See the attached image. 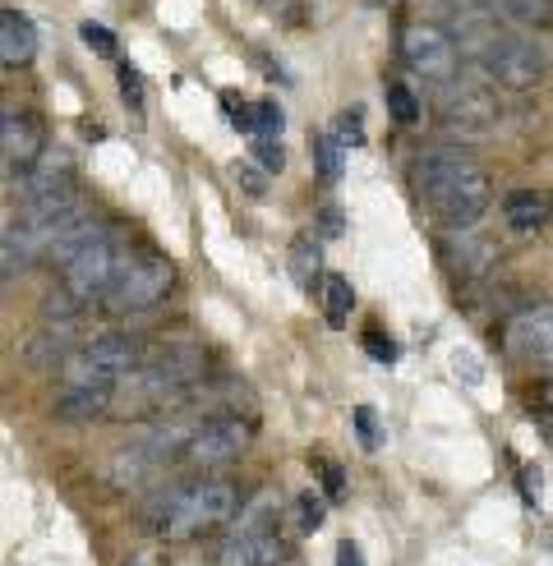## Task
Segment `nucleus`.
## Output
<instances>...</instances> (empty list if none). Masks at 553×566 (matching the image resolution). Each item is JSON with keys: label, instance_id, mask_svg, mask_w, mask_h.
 <instances>
[{"label": "nucleus", "instance_id": "obj_24", "mask_svg": "<svg viewBox=\"0 0 553 566\" xmlns=\"http://www.w3.org/2000/svg\"><path fill=\"white\" fill-rule=\"evenodd\" d=\"M387 111H393V120L406 125V129L420 120V102H415V93L406 88V83H387Z\"/></svg>", "mask_w": 553, "mask_h": 566}, {"label": "nucleus", "instance_id": "obj_12", "mask_svg": "<svg viewBox=\"0 0 553 566\" xmlns=\"http://www.w3.org/2000/svg\"><path fill=\"white\" fill-rule=\"evenodd\" d=\"M503 346L517 359H553V304H531L508 318Z\"/></svg>", "mask_w": 553, "mask_h": 566}, {"label": "nucleus", "instance_id": "obj_6", "mask_svg": "<svg viewBox=\"0 0 553 566\" xmlns=\"http://www.w3.org/2000/svg\"><path fill=\"white\" fill-rule=\"evenodd\" d=\"M125 259H129V253L121 249V240L102 231L88 249H79L74 259L65 263V281H61V286H65L83 308H88V304H102V300L111 295V286H116V276H121Z\"/></svg>", "mask_w": 553, "mask_h": 566}, {"label": "nucleus", "instance_id": "obj_23", "mask_svg": "<svg viewBox=\"0 0 553 566\" xmlns=\"http://www.w3.org/2000/svg\"><path fill=\"white\" fill-rule=\"evenodd\" d=\"M314 166H319L323 185H337L342 180V144L332 134H319L314 138Z\"/></svg>", "mask_w": 553, "mask_h": 566}, {"label": "nucleus", "instance_id": "obj_15", "mask_svg": "<svg viewBox=\"0 0 553 566\" xmlns=\"http://www.w3.org/2000/svg\"><path fill=\"white\" fill-rule=\"evenodd\" d=\"M503 217H508L512 231H521V235L544 231V226L553 221V193H544V189H512L503 198Z\"/></svg>", "mask_w": 553, "mask_h": 566}, {"label": "nucleus", "instance_id": "obj_8", "mask_svg": "<svg viewBox=\"0 0 553 566\" xmlns=\"http://www.w3.org/2000/svg\"><path fill=\"white\" fill-rule=\"evenodd\" d=\"M254 442V423L244 415H217V419H204L199 433H194L180 451V461L194 465V470H221L244 457V447Z\"/></svg>", "mask_w": 553, "mask_h": 566}, {"label": "nucleus", "instance_id": "obj_4", "mask_svg": "<svg viewBox=\"0 0 553 566\" xmlns=\"http://www.w3.org/2000/svg\"><path fill=\"white\" fill-rule=\"evenodd\" d=\"M176 286V268L161 259V253L144 249V253H129L116 286H111V295L102 300L111 314H144V308H157L166 295H171Z\"/></svg>", "mask_w": 553, "mask_h": 566}, {"label": "nucleus", "instance_id": "obj_28", "mask_svg": "<svg viewBox=\"0 0 553 566\" xmlns=\"http://www.w3.org/2000/svg\"><path fill=\"white\" fill-rule=\"evenodd\" d=\"M79 38L88 42V46H97L102 55H116V38H111L106 28H97V23H83V28H79Z\"/></svg>", "mask_w": 553, "mask_h": 566}, {"label": "nucleus", "instance_id": "obj_20", "mask_svg": "<svg viewBox=\"0 0 553 566\" xmlns=\"http://www.w3.org/2000/svg\"><path fill=\"white\" fill-rule=\"evenodd\" d=\"M319 272H323V244H319V235H295L291 240V276L300 281L304 291L319 281Z\"/></svg>", "mask_w": 553, "mask_h": 566}, {"label": "nucleus", "instance_id": "obj_10", "mask_svg": "<svg viewBox=\"0 0 553 566\" xmlns=\"http://www.w3.org/2000/svg\"><path fill=\"white\" fill-rule=\"evenodd\" d=\"M438 116L452 138H470V144H476V138H489L498 129V102L480 83H452V88L438 97Z\"/></svg>", "mask_w": 553, "mask_h": 566}, {"label": "nucleus", "instance_id": "obj_3", "mask_svg": "<svg viewBox=\"0 0 553 566\" xmlns=\"http://www.w3.org/2000/svg\"><path fill=\"white\" fill-rule=\"evenodd\" d=\"M208 369V355L199 346H166L157 355H148L138 369L121 382L129 391L134 406H166L176 401V396H185L194 382L204 378Z\"/></svg>", "mask_w": 553, "mask_h": 566}, {"label": "nucleus", "instance_id": "obj_2", "mask_svg": "<svg viewBox=\"0 0 553 566\" xmlns=\"http://www.w3.org/2000/svg\"><path fill=\"white\" fill-rule=\"evenodd\" d=\"M236 512H240V484L217 474H199V479H185V484L161 489L148 502L144 521L161 539H194V534L221 530Z\"/></svg>", "mask_w": 553, "mask_h": 566}, {"label": "nucleus", "instance_id": "obj_30", "mask_svg": "<svg viewBox=\"0 0 553 566\" xmlns=\"http://www.w3.org/2000/svg\"><path fill=\"white\" fill-rule=\"evenodd\" d=\"M121 88H125V102H134V106L144 102V78H138L129 65H121Z\"/></svg>", "mask_w": 553, "mask_h": 566}, {"label": "nucleus", "instance_id": "obj_19", "mask_svg": "<svg viewBox=\"0 0 553 566\" xmlns=\"http://www.w3.org/2000/svg\"><path fill=\"white\" fill-rule=\"evenodd\" d=\"M42 253H38V244L28 240V231L14 221V226H6V244H0V272H6V281H14L28 263H38Z\"/></svg>", "mask_w": 553, "mask_h": 566}, {"label": "nucleus", "instance_id": "obj_11", "mask_svg": "<svg viewBox=\"0 0 553 566\" xmlns=\"http://www.w3.org/2000/svg\"><path fill=\"white\" fill-rule=\"evenodd\" d=\"M0 153H6L10 176H28L46 153V129L33 111H6L0 120Z\"/></svg>", "mask_w": 553, "mask_h": 566}, {"label": "nucleus", "instance_id": "obj_26", "mask_svg": "<svg viewBox=\"0 0 553 566\" xmlns=\"http://www.w3.org/2000/svg\"><path fill=\"white\" fill-rule=\"evenodd\" d=\"M282 106H272V102H259V134L254 138H276L282 134Z\"/></svg>", "mask_w": 553, "mask_h": 566}, {"label": "nucleus", "instance_id": "obj_13", "mask_svg": "<svg viewBox=\"0 0 553 566\" xmlns=\"http://www.w3.org/2000/svg\"><path fill=\"white\" fill-rule=\"evenodd\" d=\"M286 562V539L272 530H240L217 548L212 566H282Z\"/></svg>", "mask_w": 553, "mask_h": 566}, {"label": "nucleus", "instance_id": "obj_27", "mask_svg": "<svg viewBox=\"0 0 553 566\" xmlns=\"http://www.w3.org/2000/svg\"><path fill=\"white\" fill-rule=\"evenodd\" d=\"M365 346H369V355L378 364H393L397 359V342H393V336H383V332H365Z\"/></svg>", "mask_w": 553, "mask_h": 566}, {"label": "nucleus", "instance_id": "obj_32", "mask_svg": "<svg viewBox=\"0 0 553 566\" xmlns=\"http://www.w3.org/2000/svg\"><path fill=\"white\" fill-rule=\"evenodd\" d=\"M540 406H544V410H553V378H549V382H544V391H540Z\"/></svg>", "mask_w": 553, "mask_h": 566}, {"label": "nucleus", "instance_id": "obj_29", "mask_svg": "<svg viewBox=\"0 0 553 566\" xmlns=\"http://www.w3.org/2000/svg\"><path fill=\"white\" fill-rule=\"evenodd\" d=\"M355 429H359V442H365V447H378V433H374V410H369V406H359V410H355Z\"/></svg>", "mask_w": 553, "mask_h": 566}, {"label": "nucleus", "instance_id": "obj_5", "mask_svg": "<svg viewBox=\"0 0 553 566\" xmlns=\"http://www.w3.org/2000/svg\"><path fill=\"white\" fill-rule=\"evenodd\" d=\"M480 70L489 74V83L498 88H535L549 74V51L535 38L521 33H503V38H484L480 42Z\"/></svg>", "mask_w": 553, "mask_h": 566}, {"label": "nucleus", "instance_id": "obj_21", "mask_svg": "<svg viewBox=\"0 0 553 566\" xmlns=\"http://www.w3.org/2000/svg\"><path fill=\"white\" fill-rule=\"evenodd\" d=\"M323 308H327V323L332 327H346L351 308H355V291H351L346 276H337V272L323 276Z\"/></svg>", "mask_w": 553, "mask_h": 566}, {"label": "nucleus", "instance_id": "obj_25", "mask_svg": "<svg viewBox=\"0 0 553 566\" xmlns=\"http://www.w3.org/2000/svg\"><path fill=\"white\" fill-rule=\"evenodd\" d=\"M254 157H259L263 171H272V176L286 166V153H282V144H276V138H254Z\"/></svg>", "mask_w": 553, "mask_h": 566}, {"label": "nucleus", "instance_id": "obj_14", "mask_svg": "<svg viewBox=\"0 0 553 566\" xmlns=\"http://www.w3.org/2000/svg\"><path fill=\"white\" fill-rule=\"evenodd\" d=\"M116 391H121V382H97V378H79V382H70L61 396H55V419L61 423H93V419H102L111 406H116Z\"/></svg>", "mask_w": 553, "mask_h": 566}, {"label": "nucleus", "instance_id": "obj_1", "mask_svg": "<svg viewBox=\"0 0 553 566\" xmlns=\"http://www.w3.org/2000/svg\"><path fill=\"white\" fill-rule=\"evenodd\" d=\"M415 189H420L425 208L442 226H457V231L461 226H476L493 203L489 176L457 148H434L415 161Z\"/></svg>", "mask_w": 553, "mask_h": 566}, {"label": "nucleus", "instance_id": "obj_31", "mask_svg": "<svg viewBox=\"0 0 553 566\" xmlns=\"http://www.w3.org/2000/svg\"><path fill=\"white\" fill-rule=\"evenodd\" d=\"M337 566H365V553H359V544L342 539V544H337Z\"/></svg>", "mask_w": 553, "mask_h": 566}, {"label": "nucleus", "instance_id": "obj_9", "mask_svg": "<svg viewBox=\"0 0 553 566\" xmlns=\"http://www.w3.org/2000/svg\"><path fill=\"white\" fill-rule=\"evenodd\" d=\"M144 342L129 332H102L70 359V382L79 378H97V382H125L138 364H144Z\"/></svg>", "mask_w": 553, "mask_h": 566}, {"label": "nucleus", "instance_id": "obj_7", "mask_svg": "<svg viewBox=\"0 0 553 566\" xmlns=\"http://www.w3.org/2000/svg\"><path fill=\"white\" fill-rule=\"evenodd\" d=\"M397 46H401V61L429 83H452L461 70V46L442 23H429V19L406 23Z\"/></svg>", "mask_w": 553, "mask_h": 566}, {"label": "nucleus", "instance_id": "obj_33", "mask_svg": "<svg viewBox=\"0 0 553 566\" xmlns=\"http://www.w3.org/2000/svg\"><path fill=\"white\" fill-rule=\"evenodd\" d=\"M134 566H153V562H148V557H138V562H134Z\"/></svg>", "mask_w": 553, "mask_h": 566}, {"label": "nucleus", "instance_id": "obj_17", "mask_svg": "<svg viewBox=\"0 0 553 566\" xmlns=\"http://www.w3.org/2000/svg\"><path fill=\"white\" fill-rule=\"evenodd\" d=\"M23 364L38 374H51L61 369V364H70V336L65 327H42L38 336H28L23 342Z\"/></svg>", "mask_w": 553, "mask_h": 566}, {"label": "nucleus", "instance_id": "obj_22", "mask_svg": "<svg viewBox=\"0 0 553 566\" xmlns=\"http://www.w3.org/2000/svg\"><path fill=\"white\" fill-rule=\"evenodd\" d=\"M503 19L521 23V28H549L553 23V0H493Z\"/></svg>", "mask_w": 553, "mask_h": 566}, {"label": "nucleus", "instance_id": "obj_16", "mask_svg": "<svg viewBox=\"0 0 553 566\" xmlns=\"http://www.w3.org/2000/svg\"><path fill=\"white\" fill-rule=\"evenodd\" d=\"M38 55V28L28 14L19 10H6L0 14V61H6V70H19Z\"/></svg>", "mask_w": 553, "mask_h": 566}, {"label": "nucleus", "instance_id": "obj_18", "mask_svg": "<svg viewBox=\"0 0 553 566\" xmlns=\"http://www.w3.org/2000/svg\"><path fill=\"white\" fill-rule=\"evenodd\" d=\"M23 180V193H28V203H42V198H55V193H70L74 189V171L65 161H38Z\"/></svg>", "mask_w": 553, "mask_h": 566}]
</instances>
